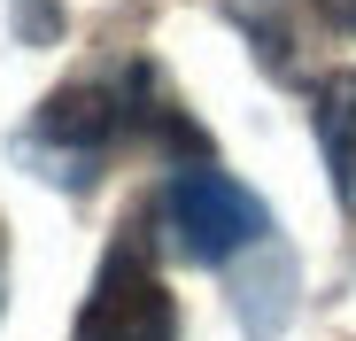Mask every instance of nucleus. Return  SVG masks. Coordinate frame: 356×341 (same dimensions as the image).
Here are the masks:
<instances>
[{
  "instance_id": "423d86ee",
  "label": "nucleus",
  "mask_w": 356,
  "mask_h": 341,
  "mask_svg": "<svg viewBox=\"0 0 356 341\" xmlns=\"http://www.w3.org/2000/svg\"><path fill=\"white\" fill-rule=\"evenodd\" d=\"M0 295H8V233H0Z\"/></svg>"
},
{
  "instance_id": "f257e3e1",
  "label": "nucleus",
  "mask_w": 356,
  "mask_h": 341,
  "mask_svg": "<svg viewBox=\"0 0 356 341\" xmlns=\"http://www.w3.org/2000/svg\"><path fill=\"white\" fill-rule=\"evenodd\" d=\"M124 132H140V70H132L124 86H101V78L63 86V93H54L39 117H31L24 155L47 170L54 187H93L101 155L124 140Z\"/></svg>"
},
{
  "instance_id": "39448f33",
  "label": "nucleus",
  "mask_w": 356,
  "mask_h": 341,
  "mask_svg": "<svg viewBox=\"0 0 356 341\" xmlns=\"http://www.w3.org/2000/svg\"><path fill=\"white\" fill-rule=\"evenodd\" d=\"M310 8H318L333 31H356V0H310Z\"/></svg>"
},
{
  "instance_id": "f03ea898",
  "label": "nucleus",
  "mask_w": 356,
  "mask_h": 341,
  "mask_svg": "<svg viewBox=\"0 0 356 341\" xmlns=\"http://www.w3.org/2000/svg\"><path fill=\"white\" fill-rule=\"evenodd\" d=\"M163 233L186 264H232L271 241V209L256 187H241L232 170L217 163H186L178 179L163 187Z\"/></svg>"
},
{
  "instance_id": "7ed1b4c3",
  "label": "nucleus",
  "mask_w": 356,
  "mask_h": 341,
  "mask_svg": "<svg viewBox=\"0 0 356 341\" xmlns=\"http://www.w3.org/2000/svg\"><path fill=\"white\" fill-rule=\"evenodd\" d=\"M70 341H178V303H170V287H163V271L147 264L140 225H124L116 248L101 256L93 295H86Z\"/></svg>"
},
{
  "instance_id": "20e7f679",
  "label": "nucleus",
  "mask_w": 356,
  "mask_h": 341,
  "mask_svg": "<svg viewBox=\"0 0 356 341\" xmlns=\"http://www.w3.org/2000/svg\"><path fill=\"white\" fill-rule=\"evenodd\" d=\"M310 117H318V148H325V170H333V202L356 209V70L318 86Z\"/></svg>"
}]
</instances>
